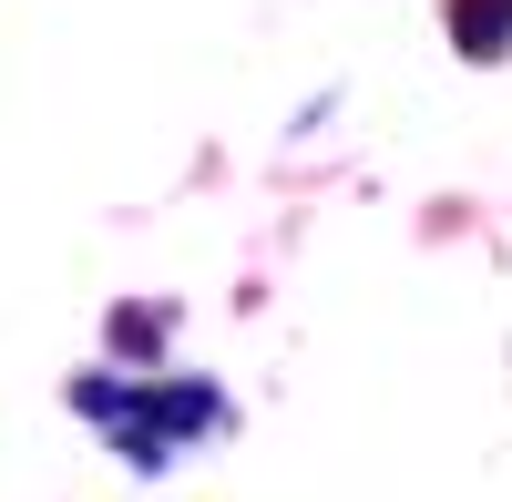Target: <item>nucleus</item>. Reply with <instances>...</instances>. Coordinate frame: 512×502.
I'll list each match as a JSON object with an SVG mask.
<instances>
[{
  "label": "nucleus",
  "instance_id": "1",
  "mask_svg": "<svg viewBox=\"0 0 512 502\" xmlns=\"http://www.w3.org/2000/svg\"><path fill=\"white\" fill-rule=\"evenodd\" d=\"M144 421L175 441V451H195V441L236 431V400L205 380V369H144Z\"/></svg>",
  "mask_w": 512,
  "mask_h": 502
},
{
  "label": "nucleus",
  "instance_id": "2",
  "mask_svg": "<svg viewBox=\"0 0 512 502\" xmlns=\"http://www.w3.org/2000/svg\"><path fill=\"white\" fill-rule=\"evenodd\" d=\"M175 298H123V308H103V349H113V369H164V339H175Z\"/></svg>",
  "mask_w": 512,
  "mask_h": 502
},
{
  "label": "nucleus",
  "instance_id": "3",
  "mask_svg": "<svg viewBox=\"0 0 512 502\" xmlns=\"http://www.w3.org/2000/svg\"><path fill=\"white\" fill-rule=\"evenodd\" d=\"M441 31H451V52L461 62H512V0H451V11H441Z\"/></svg>",
  "mask_w": 512,
  "mask_h": 502
},
{
  "label": "nucleus",
  "instance_id": "4",
  "mask_svg": "<svg viewBox=\"0 0 512 502\" xmlns=\"http://www.w3.org/2000/svg\"><path fill=\"white\" fill-rule=\"evenodd\" d=\"M103 451H113V462L134 472V482H164V472L185 462V451H175V441H164V431L144 421V390H134V410H123V421H103Z\"/></svg>",
  "mask_w": 512,
  "mask_h": 502
},
{
  "label": "nucleus",
  "instance_id": "5",
  "mask_svg": "<svg viewBox=\"0 0 512 502\" xmlns=\"http://www.w3.org/2000/svg\"><path fill=\"white\" fill-rule=\"evenodd\" d=\"M134 390H144V369H113V359L82 369V380H72V421L103 431V421H123V410H134Z\"/></svg>",
  "mask_w": 512,
  "mask_h": 502
}]
</instances>
